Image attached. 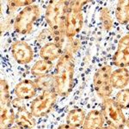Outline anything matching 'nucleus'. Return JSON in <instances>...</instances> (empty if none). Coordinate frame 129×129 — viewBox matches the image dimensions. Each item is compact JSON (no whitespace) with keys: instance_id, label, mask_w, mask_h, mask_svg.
Returning a JSON list of instances; mask_svg holds the SVG:
<instances>
[{"instance_id":"nucleus-1","label":"nucleus","mask_w":129,"mask_h":129,"mask_svg":"<svg viewBox=\"0 0 129 129\" xmlns=\"http://www.w3.org/2000/svg\"><path fill=\"white\" fill-rule=\"evenodd\" d=\"M68 1L53 0L47 5L45 13V18L53 34L54 42L62 45L64 41V23L67 11Z\"/></svg>"},{"instance_id":"nucleus-2","label":"nucleus","mask_w":129,"mask_h":129,"mask_svg":"<svg viewBox=\"0 0 129 129\" xmlns=\"http://www.w3.org/2000/svg\"><path fill=\"white\" fill-rule=\"evenodd\" d=\"M75 62L73 54L64 50L58 60L55 78L57 80V91L61 96L70 94L73 87Z\"/></svg>"},{"instance_id":"nucleus-3","label":"nucleus","mask_w":129,"mask_h":129,"mask_svg":"<svg viewBox=\"0 0 129 129\" xmlns=\"http://www.w3.org/2000/svg\"><path fill=\"white\" fill-rule=\"evenodd\" d=\"M86 1H70L64 23V35L67 38H74L83 28V6Z\"/></svg>"},{"instance_id":"nucleus-4","label":"nucleus","mask_w":129,"mask_h":129,"mask_svg":"<svg viewBox=\"0 0 129 129\" xmlns=\"http://www.w3.org/2000/svg\"><path fill=\"white\" fill-rule=\"evenodd\" d=\"M102 114L108 125L115 129H124L126 120L122 112V109L115 100L104 99L102 104Z\"/></svg>"},{"instance_id":"nucleus-5","label":"nucleus","mask_w":129,"mask_h":129,"mask_svg":"<svg viewBox=\"0 0 129 129\" xmlns=\"http://www.w3.org/2000/svg\"><path fill=\"white\" fill-rule=\"evenodd\" d=\"M41 16V9L38 5H32L25 7L16 16L14 23L16 31L21 35H27L33 29L35 22Z\"/></svg>"},{"instance_id":"nucleus-6","label":"nucleus","mask_w":129,"mask_h":129,"mask_svg":"<svg viewBox=\"0 0 129 129\" xmlns=\"http://www.w3.org/2000/svg\"><path fill=\"white\" fill-rule=\"evenodd\" d=\"M112 69L110 66H104L101 67L94 75L93 85L94 89L99 97L103 100L109 98L113 86L111 83Z\"/></svg>"},{"instance_id":"nucleus-7","label":"nucleus","mask_w":129,"mask_h":129,"mask_svg":"<svg viewBox=\"0 0 129 129\" xmlns=\"http://www.w3.org/2000/svg\"><path fill=\"white\" fill-rule=\"evenodd\" d=\"M58 92L43 91L30 104V112L35 117H43L53 109L57 101Z\"/></svg>"},{"instance_id":"nucleus-8","label":"nucleus","mask_w":129,"mask_h":129,"mask_svg":"<svg viewBox=\"0 0 129 129\" xmlns=\"http://www.w3.org/2000/svg\"><path fill=\"white\" fill-rule=\"evenodd\" d=\"M11 53L17 63L28 64L34 59V51L27 42L22 41H15L11 45Z\"/></svg>"},{"instance_id":"nucleus-9","label":"nucleus","mask_w":129,"mask_h":129,"mask_svg":"<svg viewBox=\"0 0 129 129\" xmlns=\"http://www.w3.org/2000/svg\"><path fill=\"white\" fill-rule=\"evenodd\" d=\"M114 64L120 68L129 66V35L122 37L118 43L117 50L113 57Z\"/></svg>"},{"instance_id":"nucleus-10","label":"nucleus","mask_w":129,"mask_h":129,"mask_svg":"<svg viewBox=\"0 0 129 129\" xmlns=\"http://www.w3.org/2000/svg\"><path fill=\"white\" fill-rule=\"evenodd\" d=\"M1 109H0V128L9 129L16 120V114L12 108L10 100H0Z\"/></svg>"},{"instance_id":"nucleus-11","label":"nucleus","mask_w":129,"mask_h":129,"mask_svg":"<svg viewBox=\"0 0 129 129\" xmlns=\"http://www.w3.org/2000/svg\"><path fill=\"white\" fill-rule=\"evenodd\" d=\"M36 84L35 81L26 79L18 83L15 87V94L17 98L28 100L32 98L36 93Z\"/></svg>"},{"instance_id":"nucleus-12","label":"nucleus","mask_w":129,"mask_h":129,"mask_svg":"<svg viewBox=\"0 0 129 129\" xmlns=\"http://www.w3.org/2000/svg\"><path fill=\"white\" fill-rule=\"evenodd\" d=\"M63 53L62 45L57 42H48L46 45H43L40 50V56L42 59L53 61L57 59H59Z\"/></svg>"},{"instance_id":"nucleus-13","label":"nucleus","mask_w":129,"mask_h":129,"mask_svg":"<svg viewBox=\"0 0 129 129\" xmlns=\"http://www.w3.org/2000/svg\"><path fill=\"white\" fill-rule=\"evenodd\" d=\"M104 121L102 112L98 110H91L86 114L83 129H102Z\"/></svg>"},{"instance_id":"nucleus-14","label":"nucleus","mask_w":129,"mask_h":129,"mask_svg":"<svg viewBox=\"0 0 129 129\" xmlns=\"http://www.w3.org/2000/svg\"><path fill=\"white\" fill-rule=\"evenodd\" d=\"M111 83L113 88L124 89L129 83V71L126 68H119L112 72Z\"/></svg>"},{"instance_id":"nucleus-15","label":"nucleus","mask_w":129,"mask_h":129,"mask_svg":"<svg viewBox=\"0 0 129 129\" xmlns=\"http://www.w3.org/2000/svg\"><path fill=\"white\" fill-rule=\"evenodd\" d=\"M37 89L42 91H57V80L55 75L47 74L44 76L36 78L35 80Z\"/></svg>"},{"instance_id":"nucleus-16","label":"nucleus","mask_w":129,"mask_h":129,"mask_svg":"<svg viewBox=\"0 0 129 129\" xmlns=\"http://www.w3.org/2000/svg\"><path fill=\"white\" fill-rule=\"evenodd\" d=\"M15 122L16 125L22 126L24 129H32L35 126V116L26 109L17 110L16 114Z\"/></svg>"},{"instance_id":"nucleus-17","label":"nucleus","mask_w":129,"mask_h":129,"mask_svg":"<svg viewBox=\"0 0 129 129\" xmlns=\"http://www.w3.org/2000/svg\"><path fill=\"white\" fill-rule=\"evenodd\" d=\"M85 117H86V114L84 110L79 108H76L68 113L66 116V122H67L66 124L78 128L84 125Z\"/></svg>"},{"instance_id":"nucleus-18","label":"nucleus","mask_w":129,"mask_h":129,"mask_svg":"<svg viewBox=\"0 0 129 129\" xmlns=\"http://www.w3.org/2000/svg\"><path fill=\"white\" fill-rule=\"evenodd\" d=\"M115 17L121 24H126L129 22V0H120L118 2Z\"/></svg>"},{"instance_id":"nucleus-19","label":"nucleus","mask_w":129,"mask_h":129,"mask_svg":"<svg viewBox=\"0 0 129 129\" xmlns=\"http://www.w3.org/2000/svg\"><path fill=\"white\" fill-rule=\"evenodd\" d=\"M53 63L51 61L41 59V60H38L32 66V68H31V73H32V75H34V76L39 78V77L48 74L53 70Z\"/></svg>"},{"instance_id":"nucleus-20","label":"nucleus","mask_w":129,"mask_h":129,"mask_svg":"<svg viewBox=\"0 0 129 129\" xmlns=\"http://www.w3.org/2000/svg\"><path fill=\"white\" fill-rule=\"evenodd\" d=\"M115 102L122 109H129V89H122L117 93Z\"/></svg>"},{"instance_id":"nucleus-21","label":"nucleus","mask_w":129,"mask_h":129,"mask_svg":"<svg viewBox=\"0 0 129 129\" xmlns=\"http://www.w3.org/2000/svg\"><path fill=\"white\" fill-rule=\"evenodd\" d=\"M100 21L103 28L105 30H110L113 26V20L110 16L109 10L107 7H104L100 11Z\"/></svg>"},{"instance_id":"nucleus-22","label":"nucleus","mask_w":129,"mask_h":129,"mask_svg":"<svg viewBox=\"0 0 129 129\" xmlns=\"http://www.w3.org/2000/svg\"><path fill=\"white\" fill-rule=\"evenodd\" d=\"M33 3H34V1H32V0H19V1L14 0V1L8 2V7L10 10H14L19 7H23V6L27 7V6L32 5Z\"/></svg>"},{"instance_id":"nucleus-23","label":"nucleus","mask_w":129,"mask_h":129,"mask_svg":"<svg viewBox=\"0 0 129 129\" xmlns=\"http://www.w3.org/2000/svg\"><path fill=\"white\" fill-rule=\"evenodd\" d=\"M80 47V43L78 39H74V38H68L67 44L64 50H67V51L71 52V53L73 54L74 53H76L77 50Z\"/></svg>"},{"instance_id":"nucleus-24","label":"nucleus","mask_w":129,"mask_h":129,"mask_svg":"<svg viewBox=\"0 0 129 129\" xmlns=\"http://www.w3.org/2000/svg\"><path fill=\"white\" fill-rule=\"evenodd\" d=\"M11 104H12V106H13L14 108H15V109H17V110L26 109L24 103L22 102V100L20 99V98L14 99L13 101L11 102Z\"/></svg>"},{"instance_id":"nucleus-25","label":"nucleus","mask_w":129,"mask_h":129,"mask_svg":"<svg viewBox=\"0 0 129 129\" xmlns=\"http://www.w3.org/2000/svg\"><path fill=\"white\" fill-rule=\"evenodd\" d=\"M58 129H77V127L72 126L68 124H63V125H60L59 127H58Z\"/></svg>"},{"instance_id":"nucleus-26","label":"nucleus","mask_w":129,"mask_h":129,"mask_svg":"<svg viewBox=\"0 0 129 129\" xmlns=\"http://www.w3.org/2000/svg\"><path fill=\"white\" fill-rule=\"evenodd\" d=\"M9 129H24L23 127H22V126H18V125H16V126H10Z\"/></svg>"},{"instance_id":"nucleus-27","label":"nucleus","mask_w":129,"mask_h":129,"mask_svg":"<svg viewBox=\"0 0 129 129\" xmlns=\"http://www.w3.org/2000/svg\"><path fill=\"white\" fill-rule=\"evenodd\" d=\"M102 129H115V128L112 127V126H105V127H103Z\"/></svg>"},{"instance_id":"nucleus-28","label":"nucleus","mask_w":129,"mask_h":129,"mask_svg":"<svg viewBox=\"0 0 129 129\" xmlns=\"http://www.w3.org/2000/svg\"><path fill=\"white\" fill-rule=\"evenodd\" d=\"M126 126L128 127V129H129V118L127 120H126Z\"/></svg>"},{"instance_id":"nucleus-29","label":"nucleus","mask_w":129,"mask_h":129,"mask_svg":"<svg viewBox=\"0 0 129 129\" xmlns=\"http://www.w3.org/2000/svg\"><path fill=\"white\" fill-rule=\"evenodd\" d=\"M128 29H129V25H128Z\"/></svg>"}]
</instances>
